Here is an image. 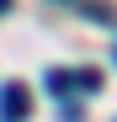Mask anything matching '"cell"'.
<instances>
[{
    "label": "cell",
    "instance_id": "3957f363",
    "mask_svg": "<svg viewBox=\"0 0 117 122\" xmlns=\"http://www.w3.org/2000/svg\"><path fill=\"white\" fill-rule=\"evenodd\" d=\"M101 90V69H80V96H96Z\"/></svg>",
    "mask_w": 117,
    "mask_h": 122
},
{
    "label": "cell",
    "instance_id": "277c9868",
    "mask_svg": "<svg viewBox=\"0 0 117 122\" xmlns=\"http://www.w3.org/2000/svg\"><path fill=\"white\" fill-rule=\"evenodd\" d=\"M0 11H11V0H0Z\"/></svg>",
    "mask_w": 117,
    "mask_h": 122
},
{
    "label": "cell",
    "instance_id": "6da1fadb",
    "mask_svg": "<svg viewBox=\"0 0 117 122\" xmlns=\"http://www.w3.org/2000/svg\"><path fill=\"white\" fill-rule=\"evenodd\" d=\"M27 112H32L27 85H5V90H0V122H21Z\"/></svg>",
    "mask_w": 117,
    "mask_h": 122
},
{
    "label": "cell",
    "instance_id": "7a4b0ae2",
    "mask_svg": "<svg viewBox=\"0 0 117 122\" xmlns=\"http://www.w3.org/2000/svg\"><path fill=\"white\" fill-rule=\"evenodd\" d=\"M48 90L53 96H80V69H48Z\"/></svg>",
    "mask_w": 117,
    "mask_h": 122
}]
</instances>
